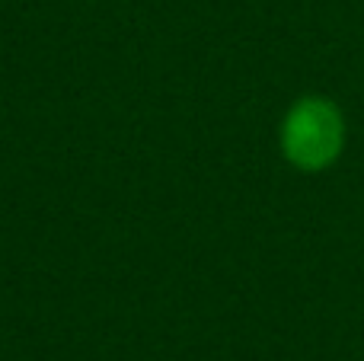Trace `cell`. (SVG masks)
<instances>
[{
  "instance_id": "1",
  "label": "cell",
  "mask_w": 364,
  "mask_h": 361,
  "mask_svg": "<svg viewBox=\"0 0 364 361\" xmlns=\"http://www.w3.org/2000/svg\"><path fill=\"white\" fill-rule=\"evenodd\" d=\"M342 144V122L336 109L323 99L294 106L284 122V153L304 170H320L336 157Z\"/></svg>"
}]
</instances>
